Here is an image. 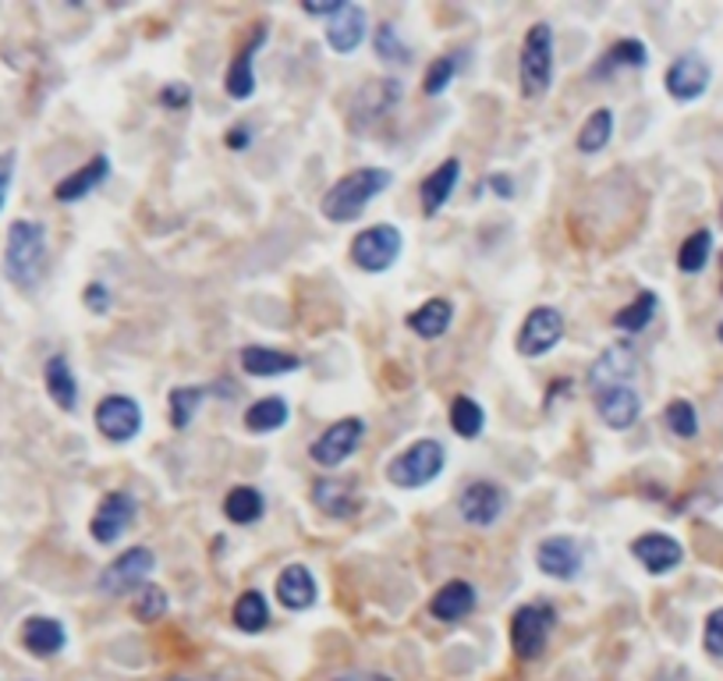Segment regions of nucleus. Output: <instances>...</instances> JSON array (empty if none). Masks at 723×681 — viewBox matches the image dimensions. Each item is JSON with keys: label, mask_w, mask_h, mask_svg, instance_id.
<instances>
[{"label": "nucleus", "mask_w": 723, "mask_h": 681, "mask_svg": "<svg viewBox=\"0 0 723 681\" xmlns=\"http://www.w3.org/2000/svg\"><path fill=\"white\" fill-rule=\"evenodd\" d=\"M11 174H14V149L0 153V210H4L8 188H11Z\"/></svg>", "instance_id": "nucleus-45"}, {"label": "nucleus", "mask_w": 723, "mask_h": 681, "mask_svg": "<svg viewBox=\"0 0 723 681\" xmlns=\"http://www.w3.org/2000/svg\"><path fill=\"white\" fill-rule=\"evenodd\" d=\"M596 412L610 430H628L642 416V398L635 387H610V391L596 395Z\"/></svg>", "instance_id": "nucleus-17"}, {"label": "nucleus", "mask_w": 723, "mask_h": 681, "mask_svg": "<svg viewBox=\"0 0 723 681\" xmlns=\"http://www.w3.org/2000/svg\"><path fill=\"white\" fill-rule=\"evenodd\" d=\"M638 373V356L628 341L621 344H610L607 352H603L593 369H589V387L599 395V391H610V387H632V377Z\"/></svg>", "instance_id": "nucleus-12"}, {"label": "nucleus", "mask_w": 723, "mask_h": 681, "mask_svg": "<svg viewBox=\"0 0 723 681\" xmlns=\"http://www.w3.org/2000/svg\"><path fill=\"white\" fill-rule=\"evenodd\" d=\"M167 681H192V678H167Z\"/></svg>", "instance_id": "nucleus-50"}, {"label": "nucleus", "mask_w": 723, "mask_h": 681, "mask_svg": "<svg viewBox=\"0 0 723 681\" xmlns=\"http://www.w3.org/2000/svg\"><path fill=\"white\" fill-rule=\"evenodd\" d=\"M341 4H344V0H330V4H302V11L305 14H330V18H334Z\"/></svg>", "instance_id": "nucleus-49"}, {"label": "nucleus", "mask_w": 723, "mask_h": 681, "mask_svg": "<svg viewBox=\"0 0 723 681\" xmlns=\"http://www.w3.org/2000/svg\"><path fill=\"white\" fill-rule=\"evenodd\" d=\"M713 256V231L710 227H698L692 235L681 242L677 249V270L681 274H702Z\"/></svg>", "instance_id": "nucleus-31"}, {"label": "nucleus", "mask_w": 723, "mask_h": 681, "mask_svg": "<svg viewBox=\"0 0 723 681\" xmlns=\"http://www.w3.org/2000/svg\"><path fill=\"white\" fill-rule=\"evenodd\" d=\"M610 139H614V110L599 107L585 118L578 132V153H599V149H607Z\"/></svg>", "instance_id": "nucleus-33"}, {"label": "nucleus", "mask_w": 723, "mask_h": 681, "mask_svg": "<svg viewBox=\"0 0 723 681\" xmlns=\"http://www.w3.org/2000/svg\"><path fill=\"white\" fill-rule=\"evenodd\" d=\"M720 338H723V323H720Z\"/></svg>", "instance_id": "nucleus-51"}, {"label": "nucleus", "mask_w": 723, "mask_h": 681, "mask_svg": "<svg viewBox=\"0 0 723 681\" xmlns=\"http://www.w3.org/2000/svg\"><path fill=\"white\" fill-rule=\"evenodd\" d=\"M663 419H667L671 434L685 437V440L698 434V416H695V405H692V401H685V398H674V401L667 405V412H663Z\"/></svg>", "instance_id": "nucleus-38"}, {"label": "nucleus", "mask_w": 723, "mask_h": 681, "mask_svg": "<svg viewBox=\"0 0 723 681\" xmlns=\"http://www.w3.org/2000/svg\"><path fill=\"white\" fill-rule=\"evenodd\" d=\"M312 504L334 518H351L359 512L355 479H316V486H312Z\"/></svg>", "instance_id": "nucleus-24"}, {"label": "nucleus", "mask_w": 723, "mask_h": 681, "mask_svg": "<svg viewBox=\"0 0 723 681\" xmlns=\"http://www.w3.org/2000/svg\"><path fill=\"white\" fill-rule=\"evenodd\" d=\"M377 53L383 57V61L408 65V47L401 43V32L394 26H380L377 29Z\"/></svg>", "instance_id": "nucleus-41"}, {"label": "nucleus", "mask_w": 723, "mask_h": 681, "mask_svg": "<svg viewBox=\"0 0 723 681\" xmlns=\"http://www.w3.org/2000/svg\"><path fill=\"white\" fill-rule=\"evenodd\" d=\"M86 305H89V313H96V317H104L107 309H110V291H107V284H100V281H92L89 288H86Z\"/></svg>", "instance_id": "nucleus-43"}, {"label": "nucleus", "mask_w": 723, "mask_h": 681, "mask_svg": "<svg viewBox=\"0 0 723 681\" xmlns=\"http://www.w3.org/2000/svg\"><path fill=\"white\" fill-rule=\"evenodd\" d=\"M656 309H660V299H656V291H638L635 302H628L621 309V313L614 317V327L624 330V334H638V330H646L656 317Z\"/></svg>", "instance_id": "nucleus-32"}, {"label": "nucleus", "mask_w": 723, "mask_h": 681, "mask_svg": "<svg viewBox=\"0 0 723 681\" xmlns=\"http://www.w3.org/2000/svg\"><path fill=\"white\" fill-rule=\"evenodd\" d=\"M160 104L170 107V110H182L185 104H192V93H188L182 82H170V86H164V93H160Z\"/></svg>", "instance_id": "nucleus-44"}, {"label": "nucleus", "mask_w": 723, "mask_h": 681, "mask_svg": "<svg viewBox=\"0 0 723 681\" xmlns=\"http://www.w3.org/2000/svg\"><path fill=\"white\" fill-rule=\"evenodd\" d=\"M248 139H252V132H248L245 125H238V128H231V132H227V146H231V149H245Z\"/></svg>", "instance_id": "nucleus-47"}, {"label": "nucleus", "mask_w": 723, "mask_h": 681, "mask_svg": "<svg viewBox=\"0 0 723 681\" xmlns=\"http://www.w3.org/2000/svg\"><path fill=\"white\" fill-rule=\"evenodd\" d=\"M404 249V235L394 224H377V227H365L351 239V263L365 274H383L398 263Z\"/></svg>", "instance_id": "nucleus-5"}, {"label": "nucleus", "mask_w": 723, "mask_h": 681, "mask_svg": "<svg viewBox=\"0 0 723 681\" xmlns=\"http://www.w3.org/2000/svg\"><path fill=\"white\" fill-rule=\"evenodd\" d=\"M557 625V611L550 603H525L511 617V646L521 660H536L543 656L550 632Z\"/></svg>", "instance_id": "nucleus-7"}, {"label": "nucleus", "mask_w": 723, "mask_h": 681, "mask_svg": "<svg viewBox=\"0 0 723 681\" xmlns=\"http://www.w3.org/2000/svg\"><path fill=\"white\" fill-rule=\"evenodd\" d=\"M564 338V317L554 305H536L529 317H525L518 330V352L525 359H539L546 352H554Z\"/></svg>", "instance_id": "nucleus-9"}, {"label": "nucleus", "mask_w": 723, "mask_h": 681, "mask_svg": "<svg viewBox=\"0 0 723 681\" xmlns=\"http://www.w3.org/2000/svg\"><path fill=\"white\" fill-rule=\"evenodd\" d=\"M156 568V554L149 547H128L125 554H117L107 568L96 578V590L107 596H128L139 586H146V578Z\"/></svg>", "instance_id": "nucleus-6"}, {"label": "nucleus", "mask_w": 723, "mask_h": 681, "mask_svg": "<svg viewBox=\"0 0 723 681\" xmlns=\"http://www.w3.org/2000/svg\"><path fill=\"white\" fill-rule=\"evenodd\" d=\"M96 430L114 444H128L143 430V408L128 395H110L96 405Z\"/></svg>", "instance_id": "nucleus-10"}, {"label": "nucleus", "mask_w": 723, "mask_h": 681, "mask_svg": "<svg viewBox=\"0 0 723 681\" xmlns=\"http://www.w3.org/2000/svg\"><path fill=\"white\" fill-rule=\"evenodd\" d=\"M507 508V494L500 490L497 483L490 479H479V483H468L465 490L458 494V512L468 525H479V529H486V525H494Z\"/></svg>", "instance_id": "nucleus-13"}, {"label": "nucleus", "mask_w": 723, "mask_h": 681, "mask_svg": "<svg viewBox=\"0 0 723 681\" xmlns=\"http://www.w3.org/2000/svg\"><path fill=\"white\" fill-rule=\"evenodd\" d=\"M47 263V231L36 221H14L8 227V245H4V274L18 288H32L43 278Z\"/></svg>", "instance_id": "nucleus-2"}, {"label": "nucleus", "mask_w": 723, "mask_h": 681, "mask_svg": "<svg viewBox=\"0 0 723 681\" xmlns=\"http://www.w3.org/2000/svg\"><path fill=\"white\" fill-rule=\"evenodd\" d=\"M22 646L32 656L47 660V656H57L68 646V632H65V625L57 617L32 614V617H26V625H22Z\"/></svg>", "instance_id": "nucleus-20"}, {"label": "nucleus", "mask_w": 723, "mask_h": 681, "mask_svg": "<svg viewBox=\"0 0 723 681\" xmlns=\"http://www.w3.org/2000/svg\"><path fill=\"white\" fill-rule=\"evenodd\" d=\"M43 383H47V395L53 398L57 408H65V412H75L78 408V380L71 373V366L65 356H50L47 366H43Z\"/></svg>", "instance_id": "nucleus-26"}, {"label": "nucleus", "mask_w": 723, "mask_h": 681, "mask_svg": "<svg viewBox=\"0 0 723 681\" xmlns=\"http://www.w3.org/2000/svg\"><path fill=\"white\" fill-rule=\"evenodd\" d=\"M451 426H455V434L465 437V440H476L482 437L486 430V412H482V405L476 398H468V395H458L451 401Z\"/></svg>", "instance_id": "nucleus-35"}, {"label": "nucleus", "mask_w": 723, "mask_h": 681, "mask_svg": "<svg viewBox=\"0 0 723 681\" xmlns=\"http://www.w3.org/2000/svg\"><path fill=\"white\" fill-rule=\"evenodd\" d=\"M299 366H302L299 356L273 352V348H260V344H252L242 352V369L248 377H287V373H295Z\"/></svg>", "instance_id": "nucleus-27"}, {"label": "nucleus", "mask_w": 723, "mask_h": 681, "mask_svg": "<svg viewBox=\"0 0 723 681\" xmlns=\"http://www.w3.org/2000/svg\"><path fill=\"white\" fill-rule=\"evenodd\" d=\"M394 185V174L383 171V167H362V171H351L344 174L341 182H334L326 188L323 196V217L334 221V224H351L359 221L365 206L373 203L380 192H387Z\"/></svg>", "instance_id": "nucleus-1"}, {"label": "nucleus", "mask_w": 723, "mask_h": 681, "mask_svg": "<svg viewBox=\"0 0 723 681\" xmlns=\"http://www.w3.org/2000/svg\"><path fill=\"white\" fill-rule=\"evenodd\" d=\"M447 465V451L443 444L426 437V440H416L412 447H404V451L387 465V479L401 486V490H416V486H426L433 483Z\"/></svg>", "instance_id": "nucleus-4"}, {"label": "nucleus", "mask_w": 723, "mask_h": 681, "mask_svg": "<svg viewBox=\"0 0 723 681\" xmlns=\"http://www.w3.org/2000/svg\"><path fill=\"white\" fill-rule=\"evenodd\" d=\"M362 40H365V11L344 0L326 26V43L334 53H355L362 47Z\"/></svg>", "instance_id": "nucleus-19"}, {"label": "nucleus", "mask_w": 723, "mask_h": 681, "mask_svg": "<svg viewBox=\"0 0 723 681\" xmlns=\"http://www.w3.org/2000/svg\"><path fill=\"white\" fill-rule=\"evenodd\" d=\"M476 611V590L468 586L465 578H455V582H447V586L437 590V596L429 600V614H433L437 621H461Z\"/></svg>", "instance_id": "nucleus-25"}, {"label": "nucleus", "mask_w": 723, "mask_h": 681, "mask_svg": "<svg viewBox=\"0 0 723 681\" xmlns=\"http://www.w3.org/2000/svg\"><path fill=\"white\" fill-rule=\"evenodd\" d=\"M291 419V405L281 395L260 398L256 405H248L245 412V430L248 434H277L281 426H287Z\"/></svg>", "instance_id": "nucleus-29"}, {"label": "nucleus", "mask_w": 723, "mask_h": 681, "mask_svg": "<svg viewBox=\"0 0 723 681\" xmlns=\"http://www.w3.org/2000/svg\"><path fill=\"white\" fill-rule=\"evenodd\" d=\"M710 82H713V68H710L706 57L695 53V50L674 57V65L667 68V93L677 104L698 100V96L710 89Z\"/></svg>", "instance_id": "nucleus-11"}, {"label": "nucleus", "mask_w": 723, "mask_h": 681, "mask_svg": "<svg viewBox=\"0 0 723 681\" xmlns=\"http://www.w3.org/2000/svg\"><path fill=\"white\" fill-rule=\"evenodd\" d=\"M582 561H585L582 547H578V539H571V536H550V539H543L539 551H536L539 572L550 575V578H560V582L578 578Z\"/></svg>", "instance_id": "nucleus-15"}, {"label": "nucleus", "mask_w": 723, "mask_h": 681, "mask_svg": "<svg viewBox=\"0 0 723 681\" xmlns=\"http://www.w3.org/2000/svg\"><path fill=\"white\" fill-rule=\"evenodd\" d=\"M203 398H206V387H174L167 405H170V426L174 430H188L195 412L203 408Z\"/></svg>", "instance_id": "nucleus-36"}, {"label": "nucleus", "mask_w": 723, "mask_h": 681, "mask_svg": "<svg viewBox=\"0 0 723 681\" xmlns=\"http://www.w3.org/2000/svg\"><path fill=\"white\" fill-rule=\"evenodd\" d=\"M170 607V600L160 586H139L135 590V600H131V614L143 621V625H153V621H160Z\"/></svg>", "instance_id": "nucleus-37"}, {"label": "nucleus", "mask_w": 723, "mask_h": 681, "mask_svg": "<svg viewBox=\"0 0 723 681\" xmlns=\"http://www.w3.org/2000/svg\"><path fill=\"white\" fill-rule=\"evenodd\" d=\"M490 185H494V192H497L500 200H511V196H515V182H511V178H504V174H494Z\"/></svg>", "instance_id": "nucleus-48"}, {"label": "nucleus", "mask_w": 723, "mask_h": 681, "mask_svg": "<svg viewBox=\"0 0 723 681\" xmlns=\"http://www.w3.org/2000/svg\"><path fill=\"white\" fill-rule=\"evenodd\" d=\"M231 617H234V625H238L242 632H248V635L263 632V629L270 625V607H266V596H263V593H256V590L242 593V596H238V603H234Z\"/></svg>", "instance_id": "nucleus-34"}, {"label": "nucleus", "mask_w": 723, "mask_h": 681, "mask_svg": "<svg viewBox=\"0 0 723 681\" xmlns=\"http://www.w3.org/2000/svg\"><path fill=\"white\" fill-rule=\"evenodd\" d=\"M518 82L525 100H539L550 93L554 82V29L546 22H536L525 32L521 57H518Z\"/></svg>", "instance_id": "nucleus-3"}, {"label": "nucleus", "mask_w": 723, "mask_h": 681, "mask_svg": "<svg viewBox=\"0 0 723 681\" xmlns=\"http://www.w3.org/2000/svg\"><path fill=\"white\" fill-rule=\"evenodd\" d=\"M632 554H635V561L642 564L646 572H653V575H667V572H674L681 561H685V547L674 539V536H667V533H642L635 543H632Z\"/></svg>", "instance_id": "nucleus-16"}, {"label": "nucleus", "mask_w": 723, "mask_h": 681, "mask_svg": "<svg viewBox=\"0 0 723 681\" xmlns=\"http://www.w3.org/2000/svg\"><path fill=\"white\" fill-rule=\"evenodd\" d=\"M107 174H110V157H92L86 167H78L75 174H68L65 182H57L53 188V200L57 203H78V200H86L89 192H96L104 182H107Z\"/></svg>", "instance_id": "nucleus-23"}, {"label": "nucleus", "mask_w": 723, "mask_h": 681, "mask_svg": "<svg viewBox=\"0 0 723 681\" xmlns=\"http://www.w3.org/2000/svg\"><path fill=\"white\" fill-rule=\"evenodd\" d=\"M135 512H139V504H135L131 494L125 490H114L100 500V508H96L92 522H89V533L96 543H114L128 533V525L135 522Z\"/></svg>", "instance_id": "nucleus-14"}, {"label": "nucleus", "mask_w": 723, "mask_h": 681, "mask_svg": "<svg viewBox=\"0 0 723 681\" xmlns=\"http://www.w3.org/2000/svg\"><path fill=\"white\" fill-rule=\"evenodd\" d=\"M458 178H461V160L458 157L443 160L437 171H429V178L419 185V200H422L426 217H437V213L447 206V200H451L455 188H458Z\"/></svg>", "instance_id": "nucleus-21"}, {"label": "nucleus", "mask_w": 723, "mask_h": 681, "mask_svg": "<svg viewBox=\"0 0 723 681\" xmlns=\"http://www.w3.org/2000/svg\"><path fill=\"white\" fill-rule=\"evenodd\" d=\"M362 437H365V422L359 416H348V419H338L330 430H323L316 440H312L309 455L316 465H323V469H338V465H344L351 455H355Z\"/></svg>", "instance_id": "nucleus-8"}, {"label": "nucleus", "mask_w": 723, "mask_h": 681, "mask_svg": "<svg viewBox=\"0 0 723 681\" xmlns=\"http://www.w3.org/2000/svg\"><path fill=\"white\" fill-rule=\"evenodd\" d=\"M266 43V29L256 26V32H252V43H245L238 50V57L231 61L227 68V79H224V89L231 100H248L252 93H256V71H252V65H256V50Z\"/></svg>", "instance_id": "nucleus-18"}, {"label": "nucleus", "mask_w": 723, "mask_h": 681, "mask_svg": "<svg viewBox=\"0 0 723 681\" xmlns=\"http://www.w3.org/2000/svg\"><path fill=\"white\" fill-rule=\"evenodd\" d=\"M320 596L316 575H312L305 564H287V568L277 575V600L284 603L287 611H309Z\"/></svg>", "instance_id": "nucleus-22"}, {"label": "nucleus", "mask_w": 723, "mask_h": 681, "mask_svg": "<svg viewBox=\"0 0 723 681\" xmlns=\"http://www.w3.org/2000/svg\"><path fill=\"white\" fill-rule=\"evenodd\" d=\"M607 65L610 68H646L649 65V50L642 40H621L607 50Z\"/></svg>", "instance_id": "nucleus-39"}, {"label": "nucleus", "mask_w": 723, "mask_h": 681, "mask_svg": "<svg viewBox=\"0 0 723 681\" xmlns=\"http://www.w3.org/2000/svg\"><path fill=\"white\" fill-rule=\"evenodd\" d=\"M451 320H455L451 302H447V299H429V302H422V305L416 309L412 317H408V327H412L422 341H437V338L447 334Z\"/></svg>", "instance_id": "nucleus-28"}, {"label": "nucleus", "mask_w": 723, "mask_h": 681, "mask_svg": "<svg viewBox=\"0 0 723 681\" xmlns=\"http://www.w3.org/2000/svg\"><path fill=\"white\" fill-rule=\"evenodd\" d=\"M266 512V500L256 486H234V490L224 497V515L234 522V525H252L260 522Z\"/></svg>", "instance_id": "nucleus-30"}, {"label": "nucleus", "mask_w": 723, "mask_h": 681, "mask_svg": "<svg viewBox=\"0 0 723 681\" xmlns=\"http://www.w3.org/2000/svg\"><path fill=\"white\" fill-rule=\"evenodd\" d=\"M702 646L710 656H723V607H716L706 617V629H702Z\"/></svg>", "instance_id": "nucleus-42"}, {"label": "nucleus", "mask_w": 723, "mask_h": 681, "mask_svg": "<svg viewBox=\"0 0 723 681\" xmlns=\"http://www.w3.org/2000/svg\"><path fill=\"white\" fill-rule=\"evenodd\" d=\"M458 57H437L433 65L426 68V79H422V89H426V96H440L447 86L455 82V75H458Z\"/></svg>", "instance_id": "nucleus-40"}, {"label": "nucleus", "mask_w": 723, "mask_h": 681, "mask_svg": "<svg viewBox=\"0 0 723 681\" xmlns=\"http://www.w3.org/2000/svg\"><path fill=\"white\" fill-rule=\"evenodd\" d=\"M334 681H394V678H387L380 671H348V674H338Z\"/></svg>", "instance_id": "nucleus-46"}]
</instances>
